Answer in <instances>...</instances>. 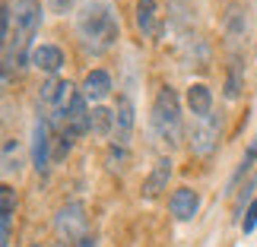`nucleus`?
I'll return each instance as SVG.
<instances>
[{"label":"nucleus","mask_w":257,"mask_h":247,"mask_svg":"<svg viewBox=\"0 0 257 247\" xmlns=\"http://www.w3.org/2000/svg\"><path fill=\"white\" fill-rule=\"evenodd\" d=\"M73 32H76V42L83 45L86 54L102 57L117 45L121 23H117V13L108 0H86V4L76 10Z\"/></svg>","instance_id":"1"},{"label":"nucleus","mask_w":257,"mask_h":247,"mask_svg":"<svg viewBox=\"0 0 257 247\" xmlns=\"http://www.w3.org/2000/svg\"><path fill=\"white\" fill-rule=\"evenodd\" d=\"M45 23V7L42 0H16L13 4V32L4 42V80L10 83L13 67L32 64V51H35V35L42 32Z\"/></svg>","instance_id":"2"},{"label":"nucleus","mask_w":257,"mask_h":247,"mask_svg":"<svg viewBox=\"0 0 257 247\" xmlns=\"http://www.w3.org/2000/svg\"><path fill=\"white\" fill-rule=\"evenodd\" d=\"M150 124H153V133L159 136V143H165L169 149L181 146L184 140V117H181V98L172 86H162L156 92V102H153V114H150Z\"/></svg>","instance_id":"3"},{"label":"nucleus","mask_w":257,"mask_h":247,"mask_svg":"<svg viewBox=\"0 0 257 247\" xmlns=\"http://www.w3.org/2000/svg\"><path fill=\"white\" fill-rule=\"evenodd\" d=\"M222 140V117L219 114H206V117H194L191 127V152L197 159H210L219 149Z\"/></svg>","instance_id":"4"},{"label":"nucleus","mask_w":257,"mask_h":247,"mask_svg":"<svg viewBox=\"0 0 257 247\" xmlns=\"http://www.w3.org/2000/svg\"><path fill=\"white\" fill-rule=\"evenodd\" d=\"M86 228H89V215H86V206L80 200H67L54 215V231L61 241H83L86 238Z\"/></svg>","instance_id":"5"},{"label":"nucleus","mask_w":257,"mask_h":247,"mask_svg":"<svg viewBox=\"0 0 257 247\" xmlns=\"http://www.w3.org/2000/svg\"><path fill=\"white\" fill-rule=\"evenodd\" d=\"M51 162H54V127L45 114H38L32 124V165L45 177Z\"/></svg>","instance_id":"6"},{"label":"nucleus","mask_w":257,"mask_h":247,"mask_svg":"<svg viewBox=\"0 0 257 247\" xmlns=\"http://www.w3.org/2000/svg\"><path fill=\"white\" fill-rule=\"evenodd\" d=\"M89 117H92V108H89V98L83 95V92H76L73 95V102H70V108H67V117H64V130L61 133H67V136H83V133H89Z\"/></svg>","instance_id":"7"},{"label":"nucleus","mask_w":257,"mask_h":247,"mask_svg":"<svg viewBox=\"0 0 257 247\" xmlns=\"http://www.w3.org/2000/svg\"><path fill=\"white\" fill-rule=\"evenodd\" d=\"M222 32H225V42H229L232 51H238V45L244 42V35H248V13H244V7L232 4L225 10L222 16Z\"/></svg>","instance_id":"8"},{"label":"nucleus","mask_w":257,"mask_h":247,"mask_svg":"<svg viewBox=\"0 0 257 247\" xmlns=\"http://www.w3.org/2000/svg\"><path fill=\"white\" fill-rule=\"evenodd\" d=\"M169 209L178 222H191L197 212H200V193L191 190V187H178L169 196Z\"/></svg>","instance_id":"9"},{"label":"nucleus","mask_w":257,"mask_h":247,"mask_svg":"<svg viewBox=\"0 0 257 247\" xmlns=\"http://www.w3.org/2000/svg\"><path fill=\"white\" fill-rule=\"evenodd\" d=\"M134 13H137V29H140L146 38L162 35V13H159V4H156V0H137Z\"/></svg>","instance_id":"10"},{"label":"nucleus","mask_w":257,"mask_h":247,"mask_svg":"<svg viewBox=\"0 0 257 247\" xmlns=\"http://www.w3.org/2000/svg\"><path fill=\"white\" fill-rule=\"evenodd\" d=\"M134 124H137V108L131 102V95H121L117 108H114V143L127 146V140L134 133Z\"/></svg>","instance_id":"11"},{"label":"nucleus","mask_w":257,"mask_h":247,"mask_svg":"<svg viewBox=\"0 0 257 247\" xmlns=\"http://www.w3.org/2000/svg\"><path fill=\"white\" fill-rule=\"evenodd\" d=\"M169 177H172V159H159L143 181V190H140L143 200H156L162 190H169Z\"/></svg>","instance_id":"12"},{"label":"nucleus","mask_w":257,"mask_h":247,"mask_svg":"<svg viewBox=\"0 0 257 247\" xmlns=\"http://www.w3.org/2000/svg\"><path fill=\"white\" fill-rule=\"evenodd\" d=\"M111 89H114V83H111V73L108 70H89L83 86H80V92L89 102H105V98L111 95Z\"/></svg>","instance_id":"13"},{"label":"nucleus","mask_w":257,"mask_h":247,"mask_svg":"<svg viewBox=\"0 0 257 247\" xmlns=\"http://www.w3.org/2000/svg\"><path fill=\"white\" fill-rule=\"evenodd\" d=\"M32 67H35V70H42V73H48V76H57V73H61V67H64V51L57 45H35Z\"/></svg>","instance_id":"14"},{"label":"nucleus","mask_w":257,"mask_h":247,"mask_svg":"<svg viewBox=\"0 0 257 247\" xmlns=\"http://www.w3.org/2000/svg\"><path fill=\"white\" fill-rule=\"evenodd\" d=\"M184 102L194 117H206V114H213V89L206 83H191L184 92Z\"/></svg>","instance_id":"15"},{"label":"nucleus","mask_w":257,"mask_h":247,"mask_svg":"<svg viewBox=\"0 0 257 247\" xmlns=\"http://www.w3.org/2000/svg\"><path fill=\"white\" fill-rule=\"evenodd\" d=\"M244 89V61L238 51H232V61H229V70H225V98L235 102Z\"/></svg>","instance_id":"16"},{"label":"nucleus","mask_w":257,"mask_h":247,"mask_svg":"<svg viewBox=\"0 0 257 247\" xmlns=\"http://www.w3.org/2000/svg\"><path fill=\"white\" fill-rule=\"evenodd\" d=\"M89 130L95 136H114V111L95 105L92 108V117H89Z\"/></svg>","instance_id":"17"},{"label":"nucleus","mask_w":257,"mask_h":247,"mask_svg":"<svg viewBox=\"0 0 257 247\" xmlns=\"http://www.w3.org/2000/svg\"><path fill=\"white\" fill-rule=\"evenodd\" d=\"M254 162H257V136H254V140L248 143V149H244V155H241L238 168H235V174L229 177V190H225V193H232V187H235V184H238V181H241L244 174L251 171V168H254Z\"/></svg>","instance_id":"18"},{"label":"nucleus","mask_w":257,"mask_h":247,"mask_svg":"<svg viewBox=\"0 0 257 247\" xmlns=\"http://www.w3.org/2000/svg\"><path fill=\"white\" fill-rule=\"evenodd\" d=\"M19 171V149L13 140H4V174Z\"/></svg>","instance_id":"19"},{"label":"nucleus","mask_w":257,"mask_h":247,"mask_svg":"<svg viewBox=\"0 0 257 247\" xmlns=\"http://www.w3.org/2000/svg\"><path fill=\"white\" fill-rule=\"evenodd\" d=\"M127 159H131L127 146H121V143H111V146H108V168H124Z\"/></svg>","instance_id":"20"},{"label":"nucleus","mask_w":257,"mask_h":247,"mask_svg":"<svg viewBox=\"0 0 257 247\" xmlns=\"http://www.w3.org/2000/svg\"><path fill=\"white\" fill-rule=\"evenodd\" d=\"M16 212V190L10 184L0 187V215H13Z\"/></svg>","instance_id":"21"},{"label":"nucleus","mask_w":257,"mask_h":247,"mask_svg":"<svg viewBox=\"0 0 257 247\" xmlns=\"http://www.w3.org/2000/svg\"><path fill=\"white\" fill-rule=\"evenodd\" d=\"M70 149H73V136L57 133L54 136V162H64L67 155H70Z\"/></svg>","instance_id":"22"},{"label":"nucleus","mask_w":257,"mask_h":247,"mask_svg":"<svg viewBox=\"0 0 257 247\" xmlns=\"http://www.w3.org/2000/svg\"><path fill=\"white\" fill-rule=\"evenodd\" d=\"M254 187H257V174H251V177H248V184L241 187V196H238V203H235V215H241V212H244V203H248V206L254 203V200H251V196H254Z\"/></svg>","instance_id":"23"},{"label":"nucleus","mask_w":257,"mask_h":247,"mask_svg":"<svg viewBox=\"0 0 257 247\" xmlns=\"http://www.w3.org/2000/svg\"><path fill=\"white\" fill-rule=\"evenodd\" d=\"M257 228V200L248 206V209H244V215H241V231L244 234H251Z\"/></svg>","instance_id":"24"},{"label":"nucleus","mask_w":257,"mask_h":247,"mask_svg":"<svg viewBox=\"0 0 257 247\" xmlns=\"http://www.w3.org/2000/svg\"><path fill=\"white\" fill-rule=\"evenodd\" d=\"M13 241V215H0V247H10Z\"/></svg>","instance_id":"25"},{"label":"nucleus","mask_w":257,"mask_h":247,"mask_svg":"<svg viewBox=\"0 0 257 247\" xmlns=\"http://www.w3.org/2000/svg\"><path fill=\"white\" fill-rule=\"evenodd\" d=\"M76 4H80V0H48V7H51V13H61V16L73 13V10H76Z\"/></svg>","instance_id":"26"},{"label":"nucleus","mask_w":257,"mask_h":247,"mask_svg":"<svg viewBox=\"0 0 257 247\" xmlns=\"http://www.w3.org/2000/svg\"><path fill=\"white\" fill-rule=\"evenodd\" d=\"M73 247H98V244H95V238H92V234H86V238H83V241H76Z\"/></svg>","instance_id":"27"},{"label":"nucleus","mask_w":257,"mask_h":247,"mask_svg":"<svg viewBox=\"0 0 257 247\" xmlns=\"http://www.w3.org/2000/svg\"><path fill=\"white\" fill-rule=\"evenodd\" d=\"M54 247H67V241H57V244H54Z\"/></svg>","instance_id":"28"},{"label":"nucleus","mask_w":257,"mask_h":247,"mask_svg":"<svg viewBox=\"0 0 257 247\" xmlns=\"http://www.w3.org/2000/svg\"><path fill=\"white\" fill-rule=\"evenodd\" d=\"M29 247H42V244H29Z\"/></svg>","instance_id":"29"},{"label":"nucleus","mask_w":257,"mask_h":247,"mask_svg":"<svg viewBox=\"0 0 257 247\" xmlns=\"http://www.w3.org/2000/svg\"><path fill=\"white\" fill-rule=\"evenodd\" d=\"M254 51H257V42H254Z\"/></svg>","instance_id":"30"}]
</instances>
